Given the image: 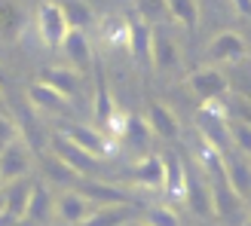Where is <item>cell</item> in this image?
<instances>
[{"instance_id": "obj_38", "label": "cell", "mask_w": 251, "mask_h": 226, "mask_svg": "<svg viewBox=\"0 0 251 226\" xmlns=\"http://www.w3.org/2000/svg\"><path fill=\"white\" fill-rule=\"evenodd\" d=\"M242 226H251V220H245V223H242Z\"/></svg>"}, {"instance_id": "obj_8", "label": "cell", "mask_w": 251, "mask_h": 226, "mask_svg": "<svg viewBox=\"0 0 251 226\" xmlns=\"http://www.w3.org/2000/svg\"><path fill=\"white\" fill-rule=\"evenodd\" d=\"M95 101H92V116L101 129H110V132H123V122L114 110V101H110V89H107V80H104V70H101V61L95 58Z\"/></svg>"}, {"instance_id": "obj_20", "label": "cell", "mask_w": 251, "mask_h": 226, "mask_svg": "<svg viewBox=\"0 0 251 226\" xmlns=\"http://www.w3.org/2000/svg\"><path fill=\"white\" fill-rule=\"evenodd\" d=\"M224 165H227V181L233 193L239 199H251V162L239 156H224Z\"/></svg>"}, {"instance_id": "obj_4", "label": "cell", "mask_w": 251, "mask_h": 226, "mask_svg": "<svg viewBox=\"0 0 251 226\" xmlns=\"http://www.w3.org/2000/svg\"><path fill=\"white\" fill-rule=\"evenodd\" d=\"M184 202L193 211L196 217H211L215 214V196H211V186L205 183V178L199 174L193 165L184 162Z\"/></svg>"}, {"instance_id": "obj_15", "label": "cell", "mask_w": 251, "mask_h": 226, "mask_svg": "<svg viewBox=\"0 0 251 226\" xmlns=\"http://www.w3.org/2000/svg\"><path fill=\"white\" fill-rule=\"evenodd\" d=\"M132 181H135L138 186H150V190L166 186V162H162V156H156V153L144 156V159L132 168Z\"/></svg>"}, {"instance_id": "obj_29", "label": "cell", "mask_w": 251, "mask_h": 226, "mask_svg": "<svg viewBox=\"0 0 251 226\" xmlns=\"http://www.w3.org/2000/svg\"><path fill=\"white\" fill-rule=\"evenodd\" d=\"M224 110H227V116L242 119V122L251 125V101H248V98H239V95L230 92L227 98H224Z\"/></svg>"}, {"instance_id": "obj_24", "label": "cell", "mask_w": 251, "mask_h": 226, "mask_svg": "<svg viewBox=\"0 0 251 226\" xmlns=\"http://www.w3.org/2000/svg\"><path fill=\"white\" fill-rule=\"evenodd\" d=\"M169 16L181 24V28L193 31L199 24V3L196 0H169Z\"/></svg>"}, {"instance_id": "obj_1", "label": "cell", "mask_w": 251, "mask_h": 226, "mask_svg": "<svg viewBox=\"0 0 251 226\" xmlns=\"http://www.w3.org/2000/svg\"><path fill=\"white\" fill-rule=\"evenodd\" d=\"M196 125L202 132V141L208 147H215L221 156H227V150L233 147L230 141V129H227V110H224V101L221 104H205L196 116Z\"/></svg>"}, {"instance_id": "obj_2", "label": "cell", "mask_w": 251, "mask_h": 226, "mask_svg": "<svg viewBox=\"0 0 251 226\" xmlns=\"http://www.w3.org/2000/svg\"><path fill=\"white\" fill-rule=\"evenodd\" d=\"M187 86L190 92L199 98L202 104H221L224 98L230 95V77L218 68H202L187 77Z\"/></svg>"}, {"instance_id": "obj_9", "label": "cell", "mask_w": 251, "mask_h": 226, "mask_svg": "<svg viewBox=\"0 0 251 226\" xmlns=\"http://www.w3.org/2000/svg\"><path fill=\"white\" fill-rule=\"evenodd\" d=\"M92 214H95V202H92V199H86L83 193H77V190H61L55 196V217H61L65 223L83 226Z\"/></svg>"}, {"instance_id": "obj_6", "label": "cell", "mask_w": 251, "mask_h": 226, "mask_svg": "<svg viewBox=\"0 0 251 226\" xmlns=\"http://www.w3.org/2000/svg\"><path fill=\"white\" fill-rule=\"evenodd\" d=\"M245 55H248V43L236 31H221L218 37H211L205 49V61H211V65H239Z\"/></svg>"}, {"instance_id": "obj_17", "label": "cell", "mask_w": 251, "mask_h": 226, "mask_svg": "<svg viewBox=\"0 0 251 226\" xmlns=\"http://www.w3.org/2000/svg\"><path fill=\"white\" fill-rule=\"evenodd\" d=\"M25 9L16 3V0H0V40H19L25 31Z\"/></svg>"}, {"instance_id": "obj_36", "label": "cell", "mask_w": 251, "mask_h": 226, "mask_svg": "<svg viewBox=\"0 0 251 226\" xmlns=\"http://www.w3.org/2000/svg\"><path fill=\"white\" fill-rule=\"evenodd\" d=\"M3 214H6V196L0 193V217H3Z\"/></svg>"}, {"instance_id": "obj_34", "label": "cell", "mask_w": 251, "mask_h": 226, "mask_svg": "<svg viewBox=\"0 0 251 226\" xmlns=\"http://www.w3.org/2000/svg\"><path fill=\"white\" fill-rule=\"evenodd\" d=\"M236 6V12H242V16H251V0H230Z\"/></svg>"}, {"instance_id": "obj_5", "label": "cell", "mask_w": 251, "mask_h": 226, "mask_svg": "<svg viewBox=\"0 0 251 226\" xmlns=\"http://www.w3.org/2000/svg\"><path fill=\"white\" fill-rule=\"evenodd\" d=\"M37 28H40V37H43L46 49H61L71 24H68L65 12H61V6L55 0H46V3H40V9H37Z\"/></svg>"}, {"instance_id": "obj_13", "label": "cell", "mask_w": 251, "mask_h": 226, "mask_svg": "<svg viewBox=\"0 0 251 226\" xmlns=\"http://www.w3.org/2000/svg\"><path fill=\"white\" fill-rule=\"evenodd\" d=\"M34 181H28V178H22V181H12V183H6L3 186V196H6V214H12V217H22L25 220V214H28V205H31V199H34Z\"/></svg>"}, {"instance_id": "obj_32", "label": "cell", "mask_w": 251, "mask_h": 226, "mask_svg": "<svg viewBox=\"0 0 251 226\" xmlns=\"http://www.w3.org/2000/svg\"><path fill=\"white\" fill-rule=\"evenodd\" d=\"M135 6H138V16L144 22H153L169 9V0H135Z\"/></svg>"}, {"instance_id": "obj_11", "label": "cell", "mask_w": 251, "mask_h": 226, "mask_svg": "<svg viewBox=\"0 0 251 226\" xmlns=\"http://www.w3.org/2000/svg\"><path fill=\"white\" fill-rule=\"evenodd\" d=\"M61 52H65L68 65L77 70V73H80V70L95 68V55H92L89 40H86V31L71 28V31H68V37H65V43H61Z\"/></svg>"}, {"instance_id": "obj_23", "label": "cell", "mask_w": 251, "mask_h": 226, "mask_svg": "<svg viewBox=\"0 0 251 226\" xmlns=\"http://www.w3.org/2000/svg\"><path fill=\"white\" fill-rule=\"evenodd\" d=\"M52 211H55V199L43 190V183H37V186H34V199H31V205H28V214H25V220H28V223H46Z\"/></svg>"}, {"instance_id": "obj_16", "label": "cell", "mask_w": 251, "mask_h": 226, "mask_svg": "<svg viewBox=\"0 0 251 226\" xmlns=\"http://www.w3.org/2000/svg\"><path fill=\"white\" fill-rule=\"evenodd\" d=\"M28 98H31V104L40 113H65L68 110V98L61 92H55L52 86L40 83V80L28 86Z\"/></svg>"}, {"instance_id": "obj_39", "label": "cell", "mask_w": 251, "mask_h": 226, "mask_svg": "<svg viewBox=\"0 0 251 226\" xmlns=\"http://www.w3.org/2000/svg\"><path fill=\"white\" fill-rule=\"evenodd\" d=\"M248 208H251V199H248Z\"/></svg>"}, {"instance_id": "obj_10", "label": "cell", "mask_w": 251, "mask_h": 226, "mask_svg": "<svg viewBox=\"0 0 251 226\" xmlns=\"http://www.w3.org/2000/svg\"><path fill=\"white\" fill-rule=\"evenodd\" d=\"M65 137H71L77 147H83L86 153H92L95 159H104L107 153H110V141L104 137V132H98V129H92V125H83V122H65L58 129Z\"/></svg>"}, {"instance_id": "obj_22", "label": "cell", "mask_w": 251, "mask_h": 226, "mask_svg": "<svg viewBox=\"0 0 251 226\" xmlns=\"http://www.w3.org/2000/svg\"><path fill=\"white\" fill-rule=\"evenodd\" d=\"M135 214V205H104L86 220L83 226H123Z\"/></svg>"}, {"instance_id": "obj_7", "label": "cell", "mask_w": 251, "mask_h": 226, "mask_svg": "<svg viewBox=\"0 0 251 226\" xmlns=\"http://www.w3.org/2000/svg\"><path fill=\"white\" fill-rule=\"evenodd\" d=\"M28 171H31V147L25 137H12L6 147H0V174L6 183H12L28 178Z\"/></svg>"}, {"instance_id": "obj_25", "label": "cell", "mask_w": 251, "mask_h": 226, "mask_svg": "<svg viewBox=\"0 0 251 226\" xmlns=\"http://www.w3.org/2000/svg\"><path fill=\"white\" fill-rule=\"evenodd\" d=\"M166 193L169 196H184V162L178 153H166Z\"/></svg>"}, {"instance_id": "obj_31", "label": "cell", "mask_w": 251, "mask_h": 226, "mask_svg": "<svg viewBox=\"0 0 251 226\" xmlns=\"http://www.w3.org/2000/svg\"><path fill=\"white\" fill-rule=\"evenodd\" d=\"M230 92L251 101V70H248V68H236V70L230 73Z\"/></svg>"}, {"instance_id": "obj_26", "label": "cell", "mask_w": 251, "mask_h": 226, "mask_svg": "<svg viewBox=\"0 0 251 226\" xmlns=\"http://www.w3.org/2000/svg\"><path fill=\"white\" fill-rule=\"evenodd\" d=\"M58 6L61 12H65V19L71 28H77V31H86L92 24V9L83 3V0H58Z\"/></svg>"}, {"instance_id": "obj_37", "label": "cell", "mask_w": 251, "mask_h": 226, "mask_svg": "<svg viewBox=\"0 0 251 226\" xmlns=\"http://www.w3.org/2000/svg\"><path fill=\"white\" fill-rule=\"evenodd\" d=\"M3 186H6V181H3V174H0V193H3Z\"/></svg>"}, {"instance_id": "obj_33", "label": "cell", "mask_w": 251, "mask_h": 226, "mask_svg": "<svg viewBox=\"0 0 251 226\" xmlns=\"http://www.w3.org/2000/svg\"><path fill=\"white\" fill-rule=\"evenodd\" d=\"M12 137H19L16 122H12V116H0V147H6Z\"/></svg>"}, {"instance_id": "obj_12", "label": "cell", "mask_w": 251, "mask_h": 226, "mask_svg": "<svg viewBox=\"0 0 251 226\" xmlns=\"http://www.w3.org/2000/svg\"><path fill=\"white\" fill-rule=\"evenodd\" d=\"M147 125H150V132L159 135V137H166V141H175V137L181 135V122L178 116L166 107V104H159V101H150L147 104Z\"/></svg>"}, {"instance_id": "obj_3", "label": "cell", "mask_w": 251, "mask_h": 226, "mask_svg": "<svg viewBox=\"0 0 251 226\" xmlns=\"http://www.w3.org/2000/svg\"><path fill=\"white\" fill-rule=\"evenodd\" d=\"M49 150H52L55 159H58L71 174H80V178L92 174L95 165H98V159H95L92 153H86L83 147H77V144L71 141V137H65L61 132H55L52 137H49Z\"/></svg>"}, {"instance_id": "obj_27", "label": "cell", "mask_w": 251, "mask_h": 226, "mask_svg": "<svg viewBox=\"0 0 251 226\" xmlns=\"http://www.w3.org/2000/svg\"><path fill=\"white\" fill-rule=\"evenodd\" d=\"M120 137H123L126 144H132V147H144L147 137H150V125H147V119H141V116H126Z\"/></svg>"}, {"instance_id": "obj_35", "label": "cell", "mask_w": 251, "mask_h": 226, "mask_svg": "<svg viewBox=\"0 0 251 226\" xmlns=\"http://www.w3.org/2000/svg\"><path fill=\"white\" fill-rule=\"evenodd\" d=\"M0 116H9V104H6V98H3V89H0Z\"/></svg>"}, {"instance_id": "obj_18", "label": "cell", "mask_w": 251, "mask_h": 226, "mask_svg": "<svg viewBox=\"0 0 251 226\" xmlns=\"http://www.w3.org/2000/svg\"><path fill=\"white\" fill-rule=\"evenodd\" d=\"M126 24H129V31H126V46L132 49V55L138 61H147L150 65V43H153V31L147 28V24L141 19H126Z\"/></svg>"}, {"instance_id": "obj_28", "label": "cell", "mask_w": 251, "mask_h": 226, "mask_svg": "<svg viewBox=\"0 0 251 226\" xmlns=\"http://www.w3.org/2000/svg\"><path fill=\"white\" fill-rule=\"evenodd\" d=\"M227 129H230V141H233V147L239 150L242 156H251V125L242 122V119L227 116Z\"/></svg>"}, {"instance_id": "obj_14", "label": "cell", "mask_w": 251, "mask_h": 226, "mask_svg": "<svg viewBox=\"0 0 251 226\" xmlns=\"http://www.w3.org/2000/svg\"><path fill=\"white\" fill-rule=\"evenodd\" d=\"M37 80L46 83V86H52V89L61 92L65 98L80 95V73L74 70V68H55V65H52V68H43Z\"/></svg>"}, {"instance_id": "obj_21", "label": "cell", "mask_w": 251, "mask_h": 226, "mask_svg": "<svg viewBox=\"0 0 251 226\" xmlns=\"http://www.w3.org/2000/svg\"><path fill=\"white\" fill-rule=\"evenodd\" d=\"M77 193H83L86 199L101 202V205H132L129 193H123V190H117V186H110V183H101V181H86L83 190H77Z\"/></svg>"}, {"instance_id": "obj_19", "label": "cell", "mask_w": 251, "mask_h": 226, "mask_svg": "<svg viewBox=\"0 0 251 226\" xmlns=\"http://www.w3.org/2000/svg\"><path fill=\"white\" fill-rule=\"evenodd\" d=\"M150 65L156 70H172L178 65V46L169 34L153 31V43H150Z\"/></svg>"}, {"instance_id": "obj_30", "label": "cell", "mask_w": 251, "mask_h": 226, "mask_svg": "<svg viewBox=\"0 0 251 226\" xmlns=\"http://www.w3.org/2000/svg\"><path fill=\"white\" fill-rule=\"evenodd\" d=\"M144 226H181V217L166 205H153V208H147Z\"/></svg>"}]
</instances>
